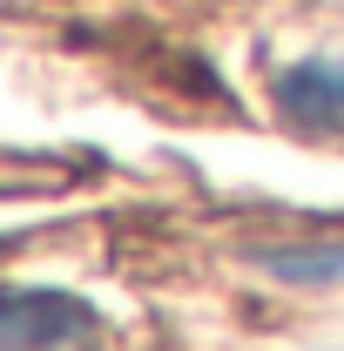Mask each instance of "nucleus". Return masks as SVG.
Returning <instances> with one entry per match:
<instances>
[{"instance_id":"f257e3e1","label":"nucleus","mask_w":344,"mask_h":351,"mask_svg":"<svg viewBox=\"0 0 344 351\" xmlns=\"http://www.w3.org/2000/svg\"><path fill=\"white\" fill-rule=\"evenodd\" d=\"M101 338V311L75 291L47 284H14L0 311V345L7 351H88Z\"/></svg>"},{"instance_id":"f03ea898","label":"nucleus","mask_w":344,"mask_h":351,"mask_svg":"<svg viewBox=\"0 0 344 351\" xmlns=\"http://www.w3.org/2000/svg\"><path fill=\"white\" fill-rule=\"evenodd\" d=\"M270 108L284 115V129L344 149V54H304L270 68Z\"/></svg>"},{"instance_id":"7ed1b4c3","label":"nucleus","mask_w":344,"mask_h":351,"mask_svg":"<svg viewBox=\"0 0 344 351\" xmlns=\"http://www.w3.org/2000/svg\"><path fill=\"white\" fill-rule=\"evenodd\" d=\"M257 270L270 277V284H297V291H324V284H344V237L270 243V250H257Z\"/></svg>"}]
</instances>
